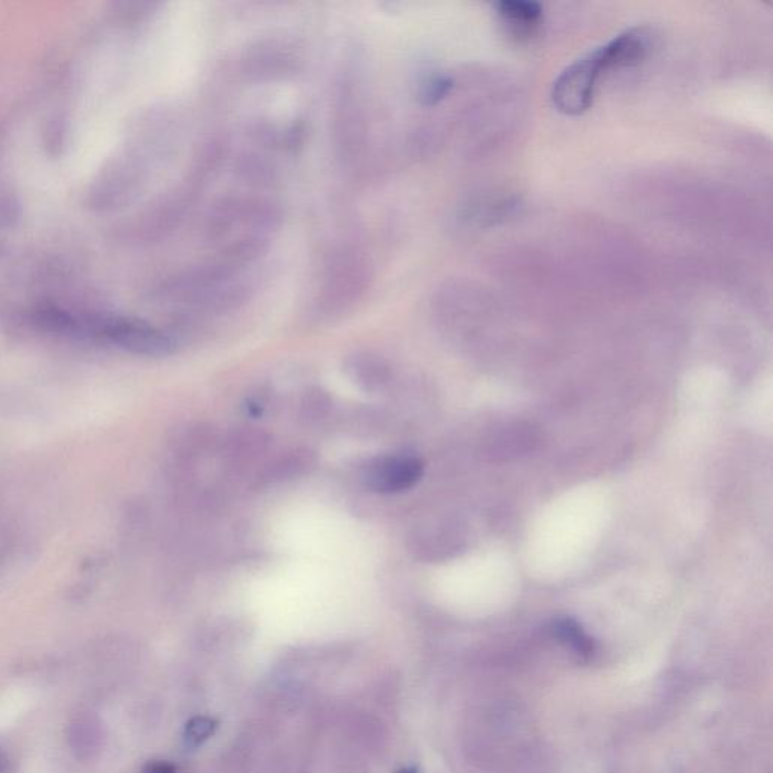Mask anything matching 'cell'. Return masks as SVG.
Listing matches in <instances>:
<instances>
[{
    "instance_id": "1",
    "label": "cell",
    "mask_w": 773,
    "mask_h": 773,
    "mask_svg": "<svg viewBox=\"0 0 773 773\" xmlns=\"http://www.w3.org/2000/svg\"><path fill=\"white\" fill-rule=\"evenodd\" d=\"M281 222V207L271 198L225 195L207 212L204 236L215 250L216 259L253 266L268 251Z\"/></svg>"
},
{
    "instance_id": "2",
    "label": "cell",
    "mask_w": 773,
    "mask_h": 773,
    "mask_svg": "<svg viewBox=\"0 0 773 773\" xmlns=\"http://www.w3.org/2000/svg\"><path fill=\"white\" fill-rule=\"evenodd\" d=\"M375 280L372 260L355 247L334 250L318 278L313 310L321 319H339L352 312L369 293Z\"/></svg>"
},
{
    "instance_id": "3",
    "label": "cell",
    "mask_w": 773,
    "mask_h": 773,
    "mask_svg": "<svg viewBox=\"0 0 773 773\" xmlns=\"http://www.w3.org/2000/svg\"><path fill=\"white\" fill-rule=\"evenodd\" d=\"M251 266L213 259L177 275L170 292L185 304L222 312L238 307L253 290Z\"/></svg>"
},
{
    "instance_id": "4",
    "label": "cell",
    "mask_w": 773,
    "mask_h": 773,
    "mask_svg": "<svg viewBox=\"0 0 773 773\" xmlns=\"http://www.w3.org/2000/svg\"><path fill=\"white\" fill-rule=\"evenodd\" d=\"M333 136L337 156L343 164L354 165L363 158L369 139L366 106L358 88L349 81H343L337 91Z\"/></svg>"
},
{
    "instance_id": "5",
    "label": "cell",
    "mask_w": 773,
    "mask_h": 773,
    "mask_svg": "<svg viewBox=\"0 0 773 773\" xmlns=\"http://www.w3.org/2000/svg\"><path fill=\"white\" fill-rule=\"evenodd\" d=\"M604 73L598 49L565 68L552 91V100L558 111L565 115H580L588 111Z\"/></svg>"
},
{
    "instance_id": "6",
    "label": "cell",
    "mask_w": 773,
    "mask_h": 773,
    "mask_svg": "<svg viewBox=\"0 0 773 773\" xmlns=\"http://www.w3.org/2000/svg\"><path fill=\"white\" fill-rule=\"evenodd\" d=\"M301 56L295 44L283 38H266L248 47L242 56L241 70L253 82H275L298 70Z\"/></svg>"
},
{
    "instance_id": "7",
    "label": "cell",
    "mask_w": 773,
    "mask_h": 773,
    "mask_svg": "<svg viewBox=\"0 0 773 773\" xmlns=\"http://www.w3.org/2000/svg\"><path fill=\"white\" fill-rule=\"evenodd\" d=\"M425 464L413 455H385L364 466L361 479L376 493L393 494L410 490L422 479Z\"/></svg>"
},
{
    "instance_id": "8",
    "label": "cell",
    "mask_w": 773,
    "mask_h": 773,
    "mask_svg": "<svg viewBox=\"0 0 773 773\" xmlns=\"http://www.w3.org/2000/svg\"><path fill=\"white\" fill-rule=\"evenodd\" d=\"M651 49V35L647 29L635 28L613 38L606 46L600 47L604 71L615 68L635 67L641 64Z\"/></svg>"
},
{
    "instance_id": "9",
    "label": "cell",
    "mask_w": 773,
    "mask_h": 773,
    "mask_svg": "<svg viewBox=\"0 0 773 773\" xmlns=\"http://www.w3.org/2000/svg\"><path fill=\"white\" fill-rule=\"evenodd\" d=\"M71 751L81 761L93 760L103 746V727L93 715H81L68 727Z\"/></svg>"
},
{
    "instance_id": "10",
    "label": "cell",
    "mask_w": 773,
    "mask_h": 773,
    "mask_svg": "<svg viewBox=\"0 0 773 773\" xmlns=\"http://www.w3.org/2000/svg\"><path fill=\"white\" fill-rule=\"evenodd\" d=\"M346 372L355 384L367 392H378L389 384L392 370L382 358L372 354H355L346 361Z\"/></svg>"
},
{
    "instance_id": "11",
    "label": "cell",
    "mask_w": 773,
    "mask_h": 773,
    "mask_svg": "<svg viewBox=\"0 0 773 773\" xmlns=\"http://www.w3.org/2000/svg\"><path fill=\"white\" fill-rule=\"evenodd\" d=\"M500 19L508 26L509 31L515 37H530L535 34L536 29L543 20V8L535 2H523V0H514V2H502L497 5Z\"/></svg>"
},
{
    "instance_id": "12",
    "label": "cell",
    "mask_w": 773,
    "mask_h": 773,
    "mask_svg": "<svg viewBox=\"0 0 773 773\" xmlns=\"http://www.w3.org/2000/svg\"><path fill=\"white\" fill-rule=\"evenodd\" d=\"M555 635L565 647L570 648L574 654L583 657V659H589L595 653V644L592 638H589L582 626L571 618L556 621Z\"/></svg>"
},
{
    "instance_id": "13",
    "label": "cell",
    "mask_w": 773,
    "mask_h": 773,
    "mask_svg": "<svg viewBox=\"0 0 773 773\" xmlns=\"http://www.w3.org/2000/svg\"><path fill=\"white\" fill-rule=\"evenodd\" d=\"M453 84L449 77L435 76L422 85L420 90V100L425 106H434L440 103L444 97L449 96Z\"/></svg>"
},
{
    "instance_id": "14",
    "label": "cell",
    "mask_w": 773,
    "mask_h": 773,
    "mask_svg": "<svg viewBox=\"0 0 773 773\" xmlns=\"http://www.w3.org/2000/svg\"><path fill=\"white\" fill-rule=\"evenodd\" d=\"M216 728V721L206 716H197L186 724L185 740L188 745L197 746L212 736Z\"/></svg>"
},
{
    "instance_id": "15",
    "label": "cell",
    "mask_w": 773,
    "mask_h": 773,
    "mask_svg": "<svg viewBox=\"0 0 773 773\" xmlns=\"http://www.w3.org/2000/svg\"><path fill=\"white\" fill-rule=\"evenodd\" d=\"M330 405V398H328L324 392H321V390H316V392L310 393V395L307 396V401L304 402V408L307 410V416L315 417V419H319V417L325 416V414H327L328 408H330Z\"/></svg>"
},
{
    "instance_id": "16",
    "label": "cell",
    "mask_w": 773,
    "mask_h": 773,
    "mask_svg": "<svg viewBox=\"0 0 773 773\" xmlns=\"http://www.w3.org/2000/svg\"><path fill=\"white\" fill-rule=\"evenodd\" d=\"M142 773H177L176 767L167 761H150L145 764Z\"/></svg>"
},
{
    "instance_id": "17",
    "label": "cell",
    "mask_w": 773,
    "mask_h": 773,
    "mask_svg": "<svg viewBox=\"0 0 773 773\" xmlns=\"http://www.w3.org/2000/svg\"><path fill=\"white\" fill-rule=\"evenodd\" d=\"M398 773H419L416 767H405V769L399 770Z\"/></svg>"
}]
</instances>
